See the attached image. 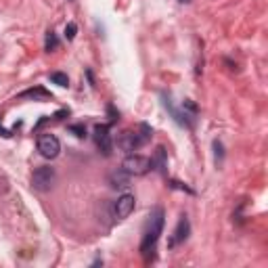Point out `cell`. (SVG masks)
I'll return each instance as SVG.
<instances>
[{"label": "cell", "mask_w": 268, "mask_h": 268, "mask_svg": "<svg viewBox=\"0 0 268 268\" xmlns=\"http://www.w3.org/2000/svg\"><path fill=\"white\" fill-rule=\"evenodd\" d=\"M55 182V170L51 166H40L36 168L32 174V186L36 191H48Z\"/></svg>", "instance_id": "cell-4"}, {"label": "cell", "mask_w": 268, "mask_h": 268, "mask_svg": "<svg viewBox=\"0 0 268 268\" xmlns=\"http://www.w3.org/2000/svg\"><path fill=\"white\" fill-rule=\"evenodd\" d=\"M180 2H191V0H180Z\"/></svg>", "instance_id": "cell-15"}, {"label": "cell", "mask_w": 268, "mask_h": 268, "mask_svg": "<svg viewBox=\"0 0 268 268\" xmlns=\"http://www.w3.org/2000/svg\"><path fill=\"white\" fill-rule=\"evenodd\" d=\"M134 205H136L134 195H130V193L122 195L120 199L115 201V218H117V220H124V218H128V216L134 212Z\"/></svg>", "instance_id": "cell-8"}, {"label": "cell", "mask_w": 268, "mask_h": 268, "mask_svg": "<svg viewBox=\"0 0 268 268\" xmlns=\"http://www.w3.org/2000/svg\"><path fill=\"white\" fill-rule=\"evenodd\" d=\"M153 130L149 128L147 124H141V132H132V130H126L117 136V147L126 153H134L138 147H143L149 138H151Z\"/></svg>", "instance_id": "cell-2"}, {"label": "cell", "mask_w": 268, "mask_h": 268, "mask_svg": "<svg viewBox=\"0 0 268 268\" xmlns=\"http://www.w3.org/2000/svg\"><path fill=\"white\" fill-rule=\"evenodd\" d=\"M44 46H46L48 53H55L57 48H59V38H57V34L53 32V29L46 34V44H44Z\"/></svg>", "instance_id": "cell-11"}, {"label": "cell", "mask_w": 268, "mask_h": 268, "mask_svg": "<svg viewBox=\"0 0 268 268\" xmlns=\"http://www.w3.org/2000/svg\"><path fill=\"white\" fill-rule=\"evenodd\" d=\"M151 160H147V157L143 155H128L126 160L122 162V170L128 172V174H134V176H143L147 174L149 170H151Z\"/></svg>", "instance_id": "cell-3"}, {"label": "cell", "mask_w": 268, "mask_h": 268, "mask_svg": "<svg viewBox=\"0 0 268 268\" xmlns=\"http://www.w3.org/2000/svg\"><path fill=\"white\" fill-rule=\"evenodd\" d=\"M38 151L46 160H55L59 151H61V143H59V138L55 134H42L38 138Z\"/></svg>", "instance_id": "cell-5"}, {"label": "cell", "mask_w": 268, "mask_h": 268, "mask_svg": "<svg viewBox=\"0 0 268 268\" xmlns=\"http://www.w3.org/2000/svg\"><path fill=\"white\" fill-rule=\"evenodd\" d=\"M76 32H78V25L72 21V23H67V27H65V38L67 40H74L76 38Z\"/></svg>", "instance_id": "cell-13"}, {"label": "cell", "mask_w": 268, "mask_h": 268, "mask_svg": "<svg viewBox=\"0 0 268 268\" xmlns=\"http://www.w3.org/2000/svg\"><path fill=\"white\" fill-rule=\"evenodd\" d=\"M109 182H111V186L115 188H126L128 184H130V174L120 170V172H113L111 176H109Z\"/></svg>", "instance_id": "cell-9"}, {"label": "cell", "mask_w": 268, "mask_h": 268, "mask_svg": "<svg viewBox=\"0 0 268 268\" xmlns=\"http://www.w3.org/2000/svg\"><path fill=\"white\" fill-rule=\"evenodd\" d=\"M94 143L105 155H111L113 143H111V134H109V126L107 124H101V126L94 128Z\"/></svg>", "instance_id": "cell-6"}, {"label": "cell", "mask_w": 268, "mask_h": 268, "mask_svg": "<svg viewBox=\"0 0 268 268\" xmlns=\"http://www.w3.org/2000/svg\"><path fill=\"white\" fill-rule=\"evenodd\" d=\"M51 80L55 82V84H59V86H69V78L65 76V74H61V72H55V74H51Z\"/></svg>", "instance_id": "cell-12"}, {"label": "cell", "mask_w": 268, "mask_h": 268, "mask_svg": "<svg viewBox=\"0 0 268 268\" xmlns=\"http://www.w3.org/2000/svg\"><path fill=\"white\" fill-rule=\"evenodd\" d=\"M69 130H72L78 138H84V136H86V128H84L82 124H74V126H69Z\"/></svg>", "instance_id": "cell-14"}, {"label": "cell", "mask_w": 268, "mask_h": 268, "mask_svg": "<svg viewBox=\"0 0 268 268\" xmlns=\"http://www.w3.org/2000/svg\"><path fill=\"white\" fill-rule=\"evenodd\" d=\"M188 233H191V224H188V218L186 216H180V220H178L176 228H174V233L170 237V243H168V247H176V245H180L188 239Z\"/></svg>", "instance_id": "cell-7"}, {"label": "cell", "mask_w": 268, "mask_h": 268, "mask_svg": "<svg viewBox=\"0 0 268 268\" xmlns=\"http://www.w3.org/2000/svg\"><path fill=\"white\" fill-rule=\"evenodd\" d=\"M157 164V170L164 172L166 170V149L164 147H157V151H155V160H151V166Z\"/></svg>", "instance_id": "cell-10"}, {"label": "cell", "mask_w": 268, "mask_h": 268, "mask_svg": "<svg viewBox=\"0 0 268 268\" xmlns=\"http://www.w3.org/2000/svg\"><path fill=\"white\" fill-rule=\"evenodd\" d=\"M162 231H164V210L162 207H155L147 220V228H145V235L141 241V254L147 262L153 258L155 245H157V239H160Z\"/></svg>", "instance_id": "cell-1"}]
</instances>
